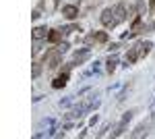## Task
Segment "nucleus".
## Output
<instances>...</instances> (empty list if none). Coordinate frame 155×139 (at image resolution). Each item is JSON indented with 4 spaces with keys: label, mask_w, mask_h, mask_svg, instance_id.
<instances>
[{
    "label": "nucleus",
    "mask_w": 155,
    "mask_h": 139,
    "mask_svg": "<svg viewBox=\"0 0 155 139\" xmlns=\"http://www.w3.org/2000/svg\"><path fill=\"white\" fill-rule=\"evenodd\" d=\"M60 58H62V52H60V50H50L48 54H46V64H48V69H56L60 64Z\"/></svg>",
    "instance_id": "1"
},
{
    "label": "nucleus",
    "mask_w": 155,
    "mask_h": 139,
    "mask_svg": "<svg viewBox=\"0 0 155 139\" xmlns=\"http://www.w3.org/2000/svg\"><path fill=\"white\" fill-rule=\"evenodd\" d=\"M114 15H116V12L112 11V9H106V11L101 12V23L106 25V27H114V25L118 23V19H116Z\"/></svg>",
    "instance_id": "2"
},
{
    "label": "nucleus",
    "mask_w": 155,
    "mask_h": 139,
    "mask_svg": "<svg viewBox=\"0 0 155 139\" xmlns=\"http://www.w3.org/2000/svg\"><path fill=\"white\" fill-rule=\"evenodd\" d=\"M62 15H64L66 19H74V17L79 15V9H77L74 4H66V6H62Z\"/></svg>",
    "instance_id": "3"
},
{
    "label": "nucleus",
    "mask_w": 155,
    "mask_h": 139,
    "mask_svg": "<svg viewBox=\"0 0 155 139\" xmlns=\"http://www.w3.org/2000/svg\"><path fill=\"white\" fill-rule=\"evenodd\" d=\"M66 81H68V73H62L60 77H56V79H54L52 87H54V89H60V87H64V85H66Z\"/></svg>",
    "instance_id": "4"
},
{
    "label": "nucleus",
    "mask_w": 155,
    "mask_h": 139,
    "mask_svg": "<svg viewBox=\"0 0 155 139\" xmlns=\"http://www.w3.org/2000/svg\"><path fill=\"white\" fill-rule=\"evenodd\" d=\"M114 12H116L118 23H120V21H126V17H128V15H126V6H124V4H118V6L114 9Z\"/></svg>",
    "instance_id": "5"
},
{
    "label": "nucleus",
    "mask_w": 155,
    "mask_h": 139,
    "mask_svg": "<svg viewBox=\"0 0 155 139\" xmlns=\"http://www.w3.org/2000/svg\"><path fill=\"white\" fill-rule=\"evenodd\" d=\"M137 48H139V56H147V54L151 52L153 44H151V42H141V44H139Z\"/></svg>",
    "instance_id": "6"
},
{
    "label": "nucleus",
    "mask_w": 155,
    "mask_h": 139,
    "mask_svg": "<svg viewBox=\"0 0 155 139\" xmlns=\"http://www.w3.org/2000/svg\"><path fill=\"white\" fill-rule=\"evenodd\" d=\"M31 35H33V40H41V37H46V35H48V29H46L44 25H41V27H35Z\"/></svg>",
    "instance_id": "7"
},
{
    "label": "nucleus",
    "mask_w": 155,
    "mask_h": 139,
    "mask_svg": "<svg viewBox=\"0 0 155 139\" xmlns=\"http://www.w3.org/2000/svg\"><path fill=\"white\" fill-rule=\"evenodd\" d=\"M137 56H139V50H137V48H130V50H128V54H126V67L132 64V62L137 60Z\"/></svg>",
    "instance_id": "8"
},
{
    "label": "nucleus",
    "mask_w": 155,
    "mask_h": 139,
    "mask_svg": "<svg viewBox=\"0 0 155 139\" xmlns=\"http://www.w3.org/2000/svg\"><path fill=\"white\" fill-rule=\"evenodd\" d=\"M106 64H107V67H106L107 73H114V71H116V64H118V58H116V56H110Z\"/></svg>",
    "instance_id": "9"
},
{
    "label": "nucleus",
    "mask_w": 155,
    "mask_h": 139,
    "mask_svg": "<svg viewBox=\"0 0 155 139\" xmlns=\"http://www.w3.org/2000/svg\"><path fill=\"white\" fill-rule=\"evenodd\" d=\"M87 56H89V48H83V50H79V52L74 54V62H83Z\"/></svg>",
    "instance_id": "10"
},
{
    "label": "nucleus",
    "mask_w": 155,
    "mask_h": 139,
    "mask_svg": "<svg viewBox=\"0 0 155 139\" xmlns=\"http://www.w3.org/2000/svg\"><path fill=\"white\" fill-rule=\"evenodd\" d=\"M62 33H64V31H50L48 40L50 42H60V40H62Z\"/></svg>",
    "instance_id": "11"
},
{
    "label": "nucleus",
    "mask_w": 155,
    "mask_h": 139,
    "mask_svg": "<svg viewBox=\"0 0 155 139\" xmlns=\"http://www.w3.org/2000/svg\"><path fill=\"white\" fill-rule=\"evenodd\" d=\"M132 114H134L132 110H128V112H124V116H122V120H120V123H128V120L132 118Z\"/></svg>",
    "instance_id": "12"
},
{
    "label": "nucleus",
    "mask_w": 155,
    "mask_h": 139,
    "mask_svg": "<svg viewBox=\"0 0 155 139\" xmlns=\"http://www.w3.org/2000/svg\"><path fill=\"white\" fill-rule=\"evenodd\" d=\"M141 135H145V127H143V125H141V127H139L137 131H134V133H132V137H141Z\"/></svg>",
    "instance_id": "13"
},
{
    "label": "nucleus",
    "mask_w": 155,
    "mask_h": 139,
    "mask_svg": "<svg viewBox=\"0 0 155 139\" xmlns=\"http://www.w3.org/2000/svg\"><path fill=\"white\" fill-rule=\"evenodd\" d=\"M95 40H97V42H106V40H107V35L104 33V31H99V33H95Z\"/></svg>",
    "instance_id": "14"
},
{
    "label": "nucleus",
    "mask_w": 155,
    "mask_h": 139,
    "mask_svg": "<svg viewBox=\"0 0 155 139\" xmlns=\"http://www.w3.org/2000/svg\"><path fill=\"white\" fill-rule=\"evenodd\" d=\"M39 73H41V67H39V64H33V77H39Z\"/></svg>",
    "instance_id": "15"
},
{
    "label": "nucleus",
    "mask_w": 155,
    "mask_h": 139,
    "mask_svg": "<svg viewBox=\"0 0 155 139\" xmlns=\"http://www.w3.org/2000/svg\"><path fill=\"white\" fill-rule=\"evenodd\" d=\"M58 50H60V52H62V54H64V52L68 50V44H66V42H62V44H60V46H58Z\"/></svg>",
    "instance_id": "16"
},
{
    "label": "nucleus",
    "mask_w": 155,
    "mask_h": 139,
    "mask_svg": "<svg viewBox=\"0 0 155 139\" xmlns=\"http://www.w3.org/2000/svg\"><path fill=\"white\" fill-rule=\"evenodd\" d=\"M71 104V100H68V98H66V100H60V106H68Z\"/></svg>",
    "instance_id": "17"
},
{
    "label": "nucleus",
    "mask_w": 155,
    "mask_h": 139,
    "mask_svg": "<svg viewBox=\"0 0 155 139\" xmlns=\"http://www.w3.org/2000/svg\"><path fill=\"white\" fill-rule=\"evenodd\" d=\"M153 120H155V112H153Z\"/></svg>",
    "instance_id": "18"
},
{
    "label": "nucleus",
    "mask_w": 155,
    "mask_h": 139,
    "mask_svg": "<svg viewBox=\"0 0 155 139\" xmlns=\"http://www.w3.org/2000/svg\"><path fill=\"white\" fill-rule=\"evenodd\" d=\"M153 6H155V2H153Z\"/></svg>",
    "instance_id": "19"
}]
</instances>
